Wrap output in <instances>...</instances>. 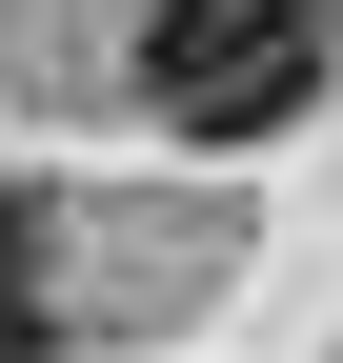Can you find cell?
<instances>
[{"label": "cell", "instance_id": "obj_1", "mask_svg": "<svg viewBox=\"0 0 343 363\" xmlns=\"http://www.w3.org/2000/svg\"><path fill=\"white\" fill-rule=\"evenodd\" d=\"M343 61V0H162L142 21V101L182 121V142H263V121H303Z\"/></svg>", "mask_w": 343, "mask_h": 363}, {"label": "cell", "instance_id": "obj_2", "mask_svg": "<svg viewBox=\"0 0 343 363\" xmlns=\"http://www.w3.org/2000/svg\"><path fill=\"white\" fill-rule=\"evenodd\" d=\"M0 363H40V242H21V202H0Z\"/></svg>", "mask_w": 343, "mask_h": 363}]
</instances>
